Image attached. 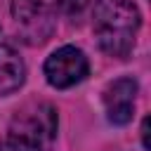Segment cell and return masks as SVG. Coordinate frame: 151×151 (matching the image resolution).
<instances>
[{
	"mask_svg": "<svg viewBox=\"0 0 151 151\" xmlns=\"http://www.w3.org/2000/svg\"><path fill=\"white\" fill-rule=\"evenodd\" d=\"M142 14L134 0H97L94 35L99 47L111 57H127L134 47Z\"/></svg>",
	"mask_w": 151,
	"mask_h": 151,
	"instance_id": "cell-1",
	"label": "cell"
},
{
	"mask_svg": "<svg viewBox=\"0 0 151 151\" xmlns=\"http://www.w3.org/2000/svg\"><path fill=\"white\" fill-rule=\"evenodd\" d=\"M57 139V111L52 104L38 101L21 109L7 137L0 142V151H50Z\"/></svg>",
	"mask_w": 151,
	"mask_h": 151,
	"instance_id": "cell-2",
	"label": "cell"
},
{
	"mask_svg": "<svg viewBox=\"0 0 151 151\" xmlns=\"http://www.w3.org/2000/svg\"><path fill=\"white\" fill-rule=\"evenodd\" d=\"M61 0H12V17L28 45H42L57 28Z\"/></svg>",
	"mask_w": 151,
	"mask_h": 151,
	"instance_id": "cell-3",
	"label": "cell"
},
{
	"mask_svg": "<svg viewBox=\"0 0 151 151\" xmlns=\"http://www.w3.org/2000/svg\"><path fill=\"white\" fill-rule=\"evenodd\" d=\"M87 71H90L87 57L83 54V50H78L73 45H64V47L54 50L45 61V78L57 90L73 87L76 83H80L87 76Z\"/></svg>",
	"mask_w": 151,
	"mask_h": 151,
	"instance_id": "cell-4",
	"label": "cell"
},
{
	"mask_svg": "<svg viewBox=\"0 0 151 151\" xmlns=\"http://www.w3.org/2000/svg\"><path fill=\"white\" fill-rule=\"evenodd\" d=\"M134 97H137V80L134 78H118L104 90V106L106 118L113 125H125L132 120L134 113Z\"/></svg>",
	"mask_w": 151,
	"mask_h": 151,
	"instance_id": "cell-5",
	"label": "cell"
},
{
	"mask_svg": "<svg viewBox=\"0 0 151 151\" xmlns=\"http://www.w3.org/2000/svg\"><path fill=\"white\" fill-rule=\"evenodd\" d=\"M26 80V66L9 45H0V94L17 92Z\"/></svg>",
	"mask_w": 151,
	"mask_h": 151,
	"instance_id": "cell-6",
	"label": "cell"
},
{
	"mask_svg": "<svg viewBox=\"0 0 151 151\" xmlns=\"http://www.w3.org/2000/svg\"><path fill=\"white\" fill-rule=\"evenodd\" d=\"M142 142H144V149H149V118H144L142 123Z\"/></svg>",
	"mask_w": 151,
	"mask_h": 151,
	"instance_id": "cell-7",
	"label": "cell"
}]
</instances>
